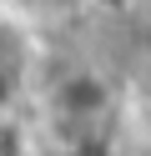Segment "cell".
<instances>
[{"instance_id": "cell-1", "label": "cell", "mask_w": 151, "mask_h": 156, "mask_svg": "<svg viewBox=\"0 0 151 156\" xmlns=\"http://www.w3.org/2000/svg\"><path fill=\"white\" fill-rule=\"evenodd\" d=\"M30 71H35V35L15 10H0V111L20 101Z\"/></svg>"}, {"instance_id": "cell-2", "label": "cell", "mask_w": 151, "mask_h": 156, "mask_svg": "<svg viewBox=\"0 0 151 156\" xmlns=\"http://www.w3.org/2000/svg\"><path fill=\"white\" fill-rule=\"evenodd\" d=\"M30 5H70V0H30Z\"/></svg>"}]
</instances>
